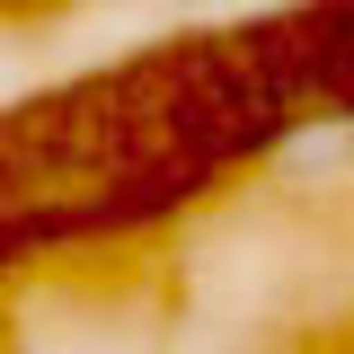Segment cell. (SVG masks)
Listing matches in <instances>:
<instances>
[]
</instances>
